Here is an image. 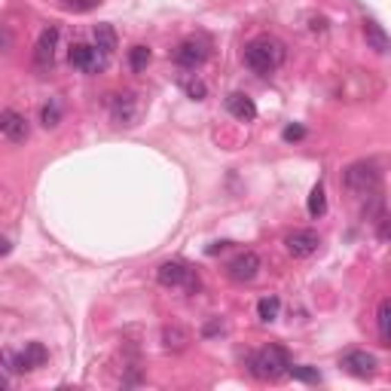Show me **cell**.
I'll list each match as a JSON object with an SVG mask.
<instances>
[{
	"instance_id": "cell-1",
	"label": "cell",
	"mask_w": 391,
	"mask_h": 391,
	"mask_svg": "<svg viewBox=\"0 0 391 391\" xmlns=\"http://www.w3.org/2000/svg\"><path fill=\"white\" fill-rule=\"evenodd\" d=\"M241 59H245V65L254 70V74L260 77H269L272 70H279L284 65V59H288V49L279 37H269V34H260V37L248 40L245 43V52H241Z\"/></svg>"
},
{
	"instance_id": "cell-2",
	"label": "cell",
	"mask_w": 391,
	"mask_h": 391,
	"mask_svg": "<svg viewBox=\"0 0 391 391\" xmlns=\"http://www.w3.org/2000/svg\"><path fill=\"white\" fill-rule=\"evenodd\" d=\"M379 168H376V162H367V159H361V162H352V166L345 168V174H343V183H345V190L348 193H354V196H361V199H370L373 193H379Z\"/></svg>"
},
{
	"instance_id": "cell-3",
	"label": "cell",
	"mask_w": 391,
	"mask_h": 391,
	"mask_svg": "<svg viewBox=\"0 0 391 391\" xmlns=\"http://www.w3.org/2000/svg\"><path fill=\"white\" fill-rule=\"evenodd\" d=\"M288 364L290 358L281 345H266L251 358V373L257 379H281V376H288Z\"/></svg>"
},
{
	"instance_id": "cell-4",
	"label": "cell",
	"mask_w": 391,
	"mask_h": 391,
	"mask_svg": "<svg viewBox=\"0 0 391 391\" xmlns=\"http://www.w3.org/2000/svg\"><path fill=\"white\" fill-rule=\"evenodd\" d=\"M156 279H159L162 288H183V290H196L199 288V275L181 260L162 263L159 272H156Z\"/></svg>"
},
{
	"instance_id": "cell-5",
	"label": "cell",
	"mask_w": 391,
	"mask_h": 391,
	"mask_svg": "<svg viewBox=\"0 0 391 391\" xmlns=\"http://www.w3.org/2000/svg\"><path fill=\"white\" fill-rule=\"evenodd\" d=\"M339 367H343L348 376H354V379H370V376L376 373V367H379V361L370 352H364V348H352V352H345L343 358H339Z\"/></svg>"
},
{
	"instance_id": "cell-6",
	"label": "cell",
	"mask_w": 391,
	"mask_h": 391,
	"mask_svg": "<svg viewBox=\"0 0 391 391\" xmlns=\"http://www.w3.org/2000/svg\"><path fill=\"white\" fill-rule=\"evenodd\" d=\"M70 65H74L77 70H83V74H95V70L104 68V59L108 55L101 52L98 46H89V43H74L70 46Z\"/></svg>"
},
{
	"instance_id": "cell-7",
	"label": "cell",
	"mask_w": 391,
	"mask_h": 391,
	"mask_svg": "<svg viewBox=\"0 0 391 391\" xmlns=\"http://www.w3.org/2000/svg\"><path fill=\"white\" fill-rule=\"evenodd\" d=\"M284 248H288V254L297 260L312 257V254L321 248V236H318L315 230H294L288 239H284Z\"/></svg>"
},
{
	"instance_id": "cell-8",
	"label": "cell",
	"mask_w": 391,
	"mask_h": 391,
	"mask_svg": "<svg viewBox=\"0 0 391 391\" xmlns=\"http://www.w3.org/2000/svg\"><path fill=\"white\" fill-rule=\"evenodd\" d=\"M260 257L254 251H245V254H239V257H232L230 263H226V275H230L232 281H239V284H248V281H254L257 279V272H260Z\"/></svg>"
},
{
	"instance_id": "cell-9",
	"label": "cell",
	"mask_w": 391,
	"mask_h": 391,
	"mask_svg": "<svg viewBox=\"0 0 391 391\" xmlns=\"http://www.w3.org/2000/svg\"><path fill=\"white\" fill-rule=\"evenodd\" d=\"M205 59H208V43L199 37L183 40V43L174 49V61L181 68H199V65H205Z\"/></svg>"
},
{
	"instance_id": "cell-10",
	"label": "cell",
	"mask_w": 391,
	"mask_h": 391,
	"mask_svg": "<svg viewBox=\"0 0 391 391\" xmlns=\"http://www.w3.org/2000/svg\"><path fill=\"white\" fill-rule=\"evenodd\" d=\"M6 361H10L12 373H25V370H34V367H43L46 364V348L40 345V343H28L25 352L6 354Z\"/></svg>"
},
{
	"instance_id": "cell-11",
	"label": "cell",
	"mask_w": 391,
	"mask_h": 391,
	"mask_svg": "<svg viewBox=\"0 0 391 391\" xmlns=\"http://www.w3.org/2000/svg\"><path fill=\"white\" fill-rule=\"evenodd\" d=\"M55 46H59V28H43L37 46H34V65L49 68L55 61Z\"/></svg>"
},
{
	"instance_id": "cell-12",
	"label": "cell",
	"mask_w": 391,
	"mask_h": 391,
	"mask_svg": "<svg viewBox=\"0 0 391 391\" xmlns=\"http://www.w3.org/2000/svg\"><path fill=\"white\" fill-rule=\"evenodd\" d=\"M110 113L119 126H132L134 117H138V98L132 92H123V95H113L110 98Z\"/></svg>"
},
{
	"instance_id": "cell-13",
	"label": "cell",
	"mask_w": 391,
	"mask_h": 391,
	"mask_svg": "<svg viewBox=\"0 0 391 391\" xmlns=\"http://www.w3.org/2000/svg\"><path fill=\"white\" fill-rule=\"evenodd\" d=\"M226 110H230V117H236L239 123H251V119H257V104H254V98H248L245 92H232V95H226Z\"/></svg>"
},
{
	"instance_id": "cell-14",
	"label": "cell",
	"mask_w": 391,
	"mask_h": 391,
	"mask_svg": "<svg viewBox=\"0 0 391 391\" xmlns=\"http://www.w3.org/2000/svg\"><path fill=\"white\" fill-rule=\"evenodd\" d=\"M0 134L10 141H25L28 138V119L16 110H0Z\"/></svg>"
},
{
	"instance_id": "cell-15",
	"label": "cell",
	"mask_w": 391,
	"mask_h": 391,
	"mask_svg": "<svg viewBox=\"0 0 391 391\" xmlns=\"http://www.w3.org/2000/svg\"><path fill=\"white\" fill-rule=\"evenodd\" d=\"M364 37H367V46L373 49V52H379V55L388 52V34L376 19H364Z\"/></svg>"
},
{
	"instance_id": "cell-16",
	"label": "cell",
	"mask_w": 391,
	"mask_h": 391,
	"mask_svg": "<svg viewBox=\"0 0 391 391\" xmlns=\"http://www.w3.org/2000/svg\"><path fill=\"white\" fill-rule=\"evenodd\" d=\"M376 327H379V343L391 345V300L382 297L379 309H376Z\"/></svg>"
},
{
	"instance_id": "cell-17",
	"label": "cell",
	"mask_w": 391,
	"mask_h": 391,
	"mask_svg": "<svg viewBox=\"0 0 391 391\" xmlns=\"http://www.w3.org/2000/svg\"><path fill=\"white\" fill-rule=\"evenodd\" d=\"M95 46L101 49L104 55H110L117 49V31L110 25H95Z\"/></svg>"
},
{
	"instance_id": "cell-18",
	"label": "cell",
	"mask_w": 391,
	"mask_h": 391,
	"mask_svg": "<svg viewBox=\"0 0 391 391\" xmlns=\"http://www.w3.org/2000/svg\"><path fill=\"white\" fill-rule=\"evenodd\" d=\"M279 312H281L279 297H263V300L257 303V315H260V321H266V324H272L275 318H279Z\"/></svg>"
},
{
	"instance_id": "cell-19",
	"label": "cell",
	"mask_w": 391,
	"mask_h": 391,
	"mask_svg": "<svg viewBox=\"0 0 391 391\" xmlns=\"http://www.w3.org/2000/svg\"><path fill=\"white\" fill-rule=\"evenodd\" d=\"M153 52L147 46H132L129 49V68L134 70V74H141V70H147V65H150Z\"/></svg>"
},
{
	"instance_id": "cell-20",
	"label": "cell",
	"mask_w": 391,
	"mask_h": 391,
	"mask_svg": "<svg viewBox=\"0 0 391 391\" xmlns=\"http://www.w3.org/2000/svg\"><path fill=\"white\" fill-rule=\"evenodd\" d=\"M288 376H294L297 382H321L318 367H309V364H288Z\"/></svg>"
},
{
	"instance_id": "cell-21",
	"label": "cell",
	"mask_w": 391,
	"mask_h": 391,
	"mask_svg": "<svg viewBox=\"0 0 391 391\" xmlns=\"http://www.w3.org/2000/svg\"><path fill=\"white\" fill-rule=\"evenodd\" d=\"M305 208H309L312 217H321L324 211H327V196H324V187H321V183H315V187H312L309 205H305Z\"/></svg>"
},
{
	"instance_id": "cell-22",
	"label": "cell",
	"mask_w": 391,
	"mask_h": 391,
	"mask_svg": "<svg viewBox=\"0 0 391 391\" xmlns=\"http://www.w3.org/2000/svg\"><path fill=\"white\" fill-rule=\"evenodd\" d=\"M162 339H166V348H174V352H181V348L190 343L187 330H181V327H166V333H162Z\"/></svg>"
},
{
	"instance_id": "cell-23",
	"label": "cell",
	"mask_w": 391,
	"mask_h": 391,
	"mask_svg": "<svg viewBox=\"0 0 391 391\" xmlns=\"http://www.w3.org/2000/svg\"><path fill=\"white\" fill-rule=\"evenodd\" d=\"M40 123L46 126V129H55V126L61 123V104L59 101H49L43 110H40Z\"/></svg>"
},
{
	"instance_id": "cell-24",
	"label": "cell",
	"mask_w": 391,
	"mask_h": 391,
	"mask_svg": "<svg viewBox=\"0 0 391 391\" xmlns=\"http://www.w3.org/2000/svg\"><path fill=\"white\" fill-rule=\"evenodd\" d=\"M95 6H101V0H65L68 12H89V10H95Z\"/></svg>"
},
{
	"instance_id": "cell-25",
	"label": "cell",
	"mask_w": 391,
	"mask_h": 391,
	"mask_svg": "<svg viewBox=\"0 0 391 391\" xmlns=\"http://www.w3.org/2000/svg\"><path fill=\"white\" fill-rule=\"evenodd\" d=\"M187 95H190V98H196V101H202V98L208 95V89H205V83H202V80H190V83H187Z\"/></svg>"
},
{
	"instance_id": "cell-26",
	"label": "cell",
	"mask_w": 391,
	"mask_h": 391,
	"mask_svg": "<svg viewBox=\"0 0 391 391\" xmlns=\"http://www.w3.org/2000/svg\"><path fill=\"white\" fill-rule=\"evenodd\" d=\"M281 138L284 141H300V138H305V129L303 126H288V129L281 132Z\"/></svg>"
},
{
	"instance_id": "cell-27",
	"label": "cell",
	"mask_w": 391,
	"mask_h": 391,
	"mask_svg": "<svg viewBox=\"0 0 391 391\" xmlns=\"http://www.w3.org/2000/svg\"><path fill=\"white\" fill-rule=\"evenodd\" d=\"M10 251H12L10 239H6V236H0V257H3V254H10Z\"/></svg>"
},
{
	"instance_id": "cell-28",
	"label": "cell",
	"mask_w": 391,
	"mask_h": 391,
	"mask_svg": "<svg viewBox=\"0 0 391 391\" xmlns=\"http://www.w3.org/2000/svg\"><path fill=\"white\" fill-rule=\"evenodd\" d=\"M6 385V379H3V376H0V388H3Z\"/></svg>"
}]
</instances>
